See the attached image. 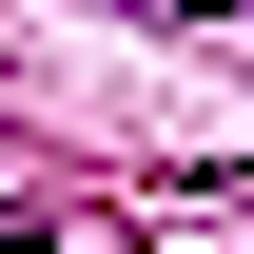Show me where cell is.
<instances>
[{"label":"cell","instance_id":"6da1fadb","mask_svg":"<svg viewBox=\"0 0 254 254\" xmlns=\"http://www.w3.org/2000/svg\"><path fill=\"white\" fill-rule=\"evenodd\" d=\"M137 20H235V0H137Z\"/></svg>","mask_w":254,"mask_h":254}]
</instances>
